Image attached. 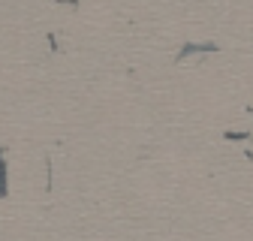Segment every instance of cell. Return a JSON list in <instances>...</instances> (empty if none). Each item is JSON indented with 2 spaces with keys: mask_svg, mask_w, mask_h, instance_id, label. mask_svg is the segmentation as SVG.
Here are the masks:
<instances>
[{
  "mask_svg": "<svg viewBox=\"0 0 253 241\" xmlns=\"http://www.w3.org/2000/svg\"><path fill=\"white\" fill-rule=\"evenodd\" d=\"M220 51V45L217 42H184L181 45V51L175 54L178 60H184V57H190V54H217Z\"/></svg>",
  "mask_w": 253,
  "mask_h": 241,
  "instance_id": "obj_1",
  "label": "cell"
},
{
  "mask_svg": "<svg viewBox=\"0 0 253 241\" xmlns=\"http://www.w3.org/2000/svg\"><path fill=\"white\" fill-rule=\"evenodd\" d=\"M223 139H229V142H244V139H250V133H223Z\"/></svg>",
  "mask_w": 253,
  "mask_h": 241,
  "instance_id": "obj_3",
  "label": "cell"
},
{
  "mask_svg": "<svg viewBox=\"0 0 253 241\" xmlns=\"http://www.w3.org/2000/svg\"><path fill=\"white\" fill-rule=\"evenodd\" d=\"M9 184H6V160H3V148H0V199H6Z\"/></svg>",
  "mask_w": 253,
  "mask_h": 241,
  "instance_id": "obj_2",
  "label": "cell"
}]
</instances>
